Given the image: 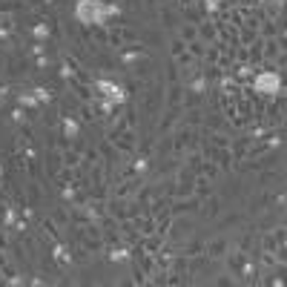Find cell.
Returning <instances> with one entry per match:
<instances>
[{"mask_svg":"<svg viewBox=\"0 0 287 287\" xmlns=\"http://www.w3.org/2000/svg\"><path fill=\"white\" fill-rule=\"evenodd\" d=\"M75 20L80 26H109V17L121 14V6L103 3V0H75Z\"/></svg>","mask_w":287,"mask_h":287,"instance_id":"6da1fadb","label":"cell"},{"mask_svg":"<svg viewBox=\"0 0 287 287\" xmlns=\"http://www.w3.org/2000/svg\"><path fill=\"white\" fill-rule=\"evenodd\" d=\"M282 89H285L282 86V75L276 69H262V72L253 75V92L273 98V95H282Z\"/></svg>","mask_w":287,"mask_h":287,"instance_id":"7a4b0ae2","label":"cell"},{"mask_svg":"<svg viewBox=\"0 0 287 287\" xmlns=\"http://www.w3.org/2000/svg\"><path fill=\"white\" fill-rule=\"evenodd\" d=\"M95 92H101L106 101H112L115 106H121V103L129 101V95H126V89L121 86V83H115V80L109 78H98L95 80Z\"/></svg>","mask_w":287,"mask_h":287,"instance_id":"3957f363","label":"cell"},{"mask_svg":"<svg viewBox=\"0 0 287 287\" xmlns=\"http://www.w3.org/2000/svg\"><path fill=\"white\" fill-rule=\"evenodd\" d=\"M63 138H69V141H75V138H80V124L75 121V118H63Z\"/></svg>","mask_w":287,"mask_h":287,"instance_id":"277c9868","label":"cell"},{"mask_svg":"<svg viewBox=\"0 0 287 287\" xmlns=\"http://www.w3.org/2000/svg\"><path fill=\"white\" fill-rule=\"evenodd\" d=\"M195 34H198V29H195L193 23H184L181 29H178V40H184V43H193V40H198Z\"/></svg>","mask_w":287,"mask_h":287,"instance_id":"5b68a950","label":"cell"},{"mask_svg":"<svg viewBox=\"0 0 287 287\" xmlns=\"http://www.w3.org/2000/svg\"><path fill=\"white\" fill-rule=\"evenodd\" d=\"M17 103L26 106V109H37V106H40V101L34 98V92H20V95H17Z\"/></svg>","mask_w":287,"mask_h":287,"instance_id":"8992f818","label":"cell"},{"mask_svg":"<svg viewBox=\"0 0 287 287\" xmlns=\"http://www.w3.org/2000/svg\"><path fill=\"white\" fill-rule=\"evenodd\" d=\"M14 221H17V210L14 207H6V213H3V230H11L14 227Z\"/></svg>","mask_w":287,"mask_h":287,"instance_id":"52a82bcc","label":"cell"},{"mask_svg":"<svg viewBox=\"0 0 287 287\" xmlns=\"http://www.w3.org/2000/svg\"><path fill=\"white\" fill-rule=\"evenodd\" d=\"M198 32H201V37H207L210 43H218V40H216V29H213V23H201V26H198Z\"/></svg>","mask_w":287,"mask_h":287,"instance_id":"ba28073f","label":"cell"},{"mask_svg":"<svg viewBox=\"0 0 287 287\" xmlns=\"http://www.w3.org/2000/svg\"><path fill=\"white\" fill-rule=\"evenodd\" d=\"M32 34L37 37V40H46V37H49V26H46V23H34Z\"/></svg>","mask_w":287,"mask_h":287,"instance_id":"9c48e42d","label":"cell"},{"mask_svg":"<svg viewBox=\"0 0 287 287\" xmlns=\"http://www.w3.org/2000/svg\"><path fill=\"white\" fill-rule=\"evenodd\" d=\"M224 250H227V241L216 239V241H213V247H210V256H216V259H218V256H224Z\"/></svg>","mask_w":287,"mask_h":287,"instance_id":"30bf717a","label":"cell"},{"mask_svg":"<svg viewBox=\"0 0 287 287\" xmlns=\"http://www.w3.org/2000/svg\"><path fill=\"white\" fill-rule=\"evenodd\" d=\"M221 6H224L221 0H204V11H207V14H216V11H221Z\"/></svg>","mask_w":287,"mask_h":287,"instance_id":"8fae6325","label":"cell"},{"mask_svg":"<svg viewBox=\"0 0 287 287\" xmlns=\"http://www.w3.org/2000/svg\"><path fill=\"white\" fill-rule=\"evenodd\" d=\"M32 92H34V98H37L40 103H49V101H52V92L43 89V86H37V89H32Z\"/></svg>","mask_w":287,"mask_h":287,"instance_id":"7c38bea8","label":"cell"},{"mask_svg":"<svg viewBox=\"0 0 287 287\" xmlns=\"http://www.w3.org/2000/svg\"><path fill=\"white\" fill-rule=\"evenodd\" d=\"M109 259H112V262H129V253L126 250H112L109 253Z\"/></svg>","mask_w":287,"mask_h":287,"instance_id":"4fadbf2b","label":"cell"},{"mask_svg":"<svg viewBox=\"0 0 287 287\" xmlns=\"http://www.w3.org/2000/svg\"><path fill=\"white\" fill-rule=\"evenodd\" d=\"M147 167H149L147 158H138V161H135V172H147Z\"/></svg>","mask_w":287,"mask_h":287,"instance_id":"5bb4252c","label":"cell"},{"mask_svg":"<svg viewBox=\"0 0 287 287\" xmlns=\"http://www.w3.org/2000/svg\"><path fill=\"white\" fill-rule=\"evenodd\" d=\"M46 3H55V0H46Z\"/></svg>","mask_w":287,"mask_h":287,"instance_id":"9a60e30c","label":"cell"},{"mask_svg":"<svg viewBox=\"0 0 287 287\" xmlns=\"http://www.w3.org/2000/svg\"><path fill=\"white\" fill-rule=\"evenodd\" d=\"M241 3H247V0H241Z\"/></svg>","mask_w":287,"mask_h":287,"instance_id":"2e32d148","label":"cell"}]
</instances>
